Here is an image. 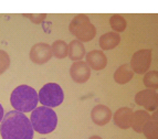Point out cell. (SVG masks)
Returning a JSON list of instances; mask_svg holds the SVG:
<instances>
[{
    "label": "cell",
    "mask_w": 158,
    "mask_h": 139,
    "mask_svg": "<svg viewBox=\"0 0 158 139\" xmlns=\"http://www.w3.org/2000/svg\"><path fill=\"white\" fill-rule=\"evenodd\" d=\"M150 64H152V50L142 49L133 54L129 66L134 73L145 74L149 70Z\"/></svg>",
    "instance_id": "8992f818"
},
{
    "label": "cell",
    "mask_w": 158,
    "mask_h": 139,
    "mask_svg": "<svg viewBox=\"0 0 158 139\" xmlns=\"http://www.w3.org/2000/svg\"><path fill=\"white\" fill-rule=\"evenodd\" d=\"M85 54H86V52H85L84 44L80 42L79 40H72L71 42L69 43L68 56L71 61H74V62L82 61V59L84 58Z\"/></svg>",
    "instance_id": "9a60e30c"
},
{
    "label": "cell",
    "mask_w": 158,
    "mask_h": 139,
    "mask_svg": "<svg viewBox=\"0 0 158 139\" xmlns=\"http://www.w3.org/2000/svg\"><path fill=\"white\" fill-rule=\"evenodd\" d=\"M39 102L45 107L54 108L60 106L64 100L63 89L56 83H48L38 93Z\"/></svg>",
    "instance_id": "5b68a950"
},
{
    "label": "cell",
    "mask_w": 158,
    "mask_h": 139,
    "mask_svg": "<svg viewBox=\"0 0 158 139\" xmlns=\"http://www.w3.org/2000/svg\"><path fill=\"white\" fill-rule=\"evenodd\" d=\"M89 139H103L102 137H100V136H96V135H95V136H92V137H90V138Z\"/></svg>",
    "instance_id": "cb8c5ba5"
},
{
    "label": "cell",
    "mask_w": 158,
    "mask_h": 139,
    "mask_svg": "<svg viewBox=\"0 0 158 139\" xmlns=\"http://www.w3.org/2000/svg\"><path fill=\"white\" fill-rule=\"evenodd\" d=\"M110 26L114 30V32L118 33V32L125 31L127 27V22L124 17L121 16V14H113L110 18Z\"/></svg>",
    "instance_id": "ac0fdd59"
},
{
    "label": "cell",
    "mask_w": 158,
    "mask_h": 139,
    "mask_svg": "<svg viewBox=\"0 0 158 139\" xmlns=\"http://www.w3.org/2000/svg\"><path fill=\"white\" fill-rule=\"evenodd\" d=\"M10 56L6 51L0 50V75L5 73L10 66Z\"/></svg>",
    "instance_id": "44dd1931"
},
{
    "label": "cell",
    "mask_w": 158,
    "mask_h": 139,
    "mask_svg": "<svg viewBox=\"0 0 158 139\" xmlns=\"http://www.w3.org/2000/svg\"><path fill=\"white\" fill-rule=\"evenodd\" d=\"M121 42V35L116 32H107V33L101 35L100 40H98V44H100L102 50H113Z\"/></svg>",
    "instance_id": "4fadbf2b"
},
{
    "label": "cell",
    "mask_w": 158,
    "mask_h": 139,
    "mask_svg": "<svg viewBox=\"0 0 158 139\" xmlns=\"http://www.w3.org/2000/svg\"><path fill=\"white\" fill-rule=\"evenodd\" d=\"M70 76L75 83L84 84L91 77V68L86 62L77 61L74 62L70 67Z\"/></svg>",
    "instance_id": "9c48e42d"
},
{
    "label": "cell",
    "mask_w": 158,
    "mask_h": 139,
    "mask_svg": "<svg viewBox=\"0 0 158 139\" xmlns=\"http://www.w3.org/2000/svg\"><path fill=\"white\" fill-rule=\"evenodd\" d=\"M135 103L146 110L155 112L158 106V94L154 89H143L135 95Z\"/></svg>",
    "instance_id": "ba28073f"
},
{
    "label": "cell",
    "mask_w": 158,
    "mask_h": 139,
    "mask_svg": "<svg viewBox=\"0 0 158 139\" xmlns=\"http://www.w3.org/2000/svg\"><path fill=\"white\" fill-rule=\"evenodd\" d=\"M153 121H157V113H156V110H155V113H154V115H153Z\"/></svg>",
    "instance_id": "d4e9b609"
},
{
    "label": "cell",
    "mask_w": 158,
    "mask_h": 139,
    "mask_svg": "<svg viewBox=\"0 0 158 139\" xmlns=\"http://www.w3.org/2000/svg\"><path fill=\"white\" fill-rule=\"evenodd\" d=\"M30 60L34 64L38 65H43L48 63L53 56L52 50H51V45L44 42H39L32 45L31 50H30Z\"/></svg>",
    "instance_id": "52a82bcc"
},
{
    "label": "cell",
    "mask_w": 158,
    "mask_h": 139,
    "mask_svg": "<svg viewBox=\"0 0 158 139\" xmlns=\"http://www.w3.org/2000/svg\"><path fill=\"white\" fill-rule=\"evenodd\" d=\"M133 76H134V72L131 68L129 64H123L114 73V81L119 85H124L133 79Z\"/></svg>",
    "instance_id": "2e32d148"
},
{
    "label": "cell",
    "mask_w": 158,
    "mask_h": 139,
    "mask_svg": "<svg viewBox=\"0 0 158 139\" xmlns=\"http://www.w3.org/2000/svg\"><path fill=\"white\" fill-rule=\"evenodd\" d=\"M51 50L54 58L64 59L69 54V44H66L63 40H56L51 44Z\"/></svg>",
    "instance_id": "e0dca14e"
},
{
    "label": "cell",
    "mask_w": 158,
    "mask_h": 139,
    "mask_svg": "<svg viewBox=\"0 0 158 139\" xmlns=\"http://www.w3.org/2000/svg\"><path fill=\"white\" fill-rule=\"evenodd\" d=\"M85 62L94 71H102L107 65V56L100 50H92L85 54Z\"/></svg>",
    "instance_id": "30bf717a"
},
{
    "label": "cell",
    "mask_w": 158,
    "mask_h": 139,
    "mask_svg": "<svg viewBox=\"0 0 158 139\" xmlns=\"http://www.w3.org/2000/svg\"><path fill=\"white\" fill-rule=\"evenodd\" d=\"M143 83L147 88L149 89H156L158 88V72L157 71H147L144 75Z\"/></svg>",
    "instance_id": "ffe728a7"
},
{
    "label": "cell",
    "mask_w": 158,
    "mask_h": 139,
    "mask_svg": "<svg viewBox=\"0 0 158 139\" xmlns=\"http://www.w3.org/2000/svg\"><path fill=\"white\" fill-rule=\"evenodd\" d=\"M112 110L105 105H96L91 110V119L98 126H105L112 119Z\"/></svg>",
    "instance_id": "8fae6325"
},
{
    "label": "cell",
    "mask_w": 158,
    "mask_h": 139,
    "mask_svg": "<svg viewBox=\"0 0 158 139\" xmlns=\"http://www.w3.org/2000/svg\"><path fill=\"white\" fill-rule=\"evenodd\" d=\"M133 112L129 107H121L116 110L113 115V121L116 126L121 129H128L132 126L133 121Z\"/></svg>",
    "instance_id": "7c38bea8"
},
{
    "label": "cell",
    "mask_w": 158,
    "mask_h": 139,
    "mask_svg": "<svg viewBox=\"0 0 158 139\" xmlns=\"http://www.w3.org/2000/svg\"><path fill=\"white\" fill-rule=\"evenodd\" d=\"M32 128L39 134H50L58 126V115L52 108L40 106L34 108L30 116Z\"/></svg>",
    "instance_id": "3957f363"
},
{
    "label": "cell",
    "mask_w": 158,
    "mask_h": 139,
    "mask_svg": "<svg viewBox=\"0 0 158 139\" xmlns=\"http://www.w3.org/2000/svg\"><path fill=\"white\" fill-rule=\"evenodd\" d=\"M3 116H5V112H3V107H2V105L0 104V123H1V121H2Z\"/></svg>",
    "instance_id": "603a6c76"
},
{
    "label": "cell",
    "mask_w": 158,
    "mask_h": 139,
    "mask_svg": "<svg viewBox=\"0 0 158 139\" xmlns=\"http://www.w3.org/2000/svg\"><path fill=\"white\" fill-rule=\"evenodd\" d=\"M69 31L80 42H90L96 35V28L86 14H77L69 24Z\"/></svg>",
    "instance_id": "277c9868"
},
{
    "label": "cell",
    "mask_w": 158,
    "mask_h": 139,
    "mask_svg": "<svg viewBox=\"0 0 158 139\" xmlns=\"http://www.w3.org/2000/svg\"><path fill=\"white\" fill-rule=\"evenodd\" d=\"M10 103L15 110L24 114L37 108L39 97L37 91L33 87L28 85H19L11 93Z\"/></svg>",
    "instance_id": "7a4b0ae2"
},
{
    "label": "cell",
    "mask_w": 158,
    "mask_h": 139,
    "mask_svg": "<svg viewBox=\"0 0 158 139\" xmlns=\"http://www.w3.org/2000/svg\"><path fill=\"white\" fill-rule=\"evenodd\" d=\"M0 125L2 139H33V128L30 118L18 110L5 114Z\"/></svg>",
    "instance_id": "6da1fadb"
},
{
    "label": "cell",
    "mask_w": 158,
    "mask_h": 139,
    "mask_svg": "<svg viewBox=\"0 0 158 139\" xmlns=\"http://www.w3.org/2000/svg\"><path fill=\"white\" fill-rule=\"evenodd\" d=\"M143 134L147 139H158V123L157 121L150 119L143 128Z\"/></svg>",
    "instance_id": "d6986e66"
},
{
    "label": "cell",
    "mask_w": 158,
    "mask_h": 139,
    "mask_svg": "<svg viewBox=\"0 0 158 139\" xmlns=\"http://www.w3.org/2000/svg\"><path fill=\"white\" fill-rule=\"evenodd\" d=\"M152 119L149 113L147 110H136L133 114V121H132V128L134 129V131L138 133V134H142L143 128L146 125L147 121H149Z\"/></svg>",
    "instance_id": "5bb4252c"
},
{
    "label": "cell",
    "mask_w": 158,
    "mask_h": 139,
    "mask_svg": "<svg viewBox=\"0 0 158 139\" xmlns=\"http://www.w3.org/2000/svg\"><path fill=\"white\" fill-rule=\"evenodd\" d=\"M24 17L30 19V21L33 22L35 24L42 23L47 19V13H28V14H23Z\"/></svg>",
    "instance_id": "7402d4cb"
}]
</instances>
